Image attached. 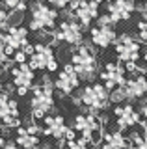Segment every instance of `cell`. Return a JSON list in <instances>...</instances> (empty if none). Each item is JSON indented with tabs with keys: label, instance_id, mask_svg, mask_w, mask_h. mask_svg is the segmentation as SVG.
I'll list each match as a JSON object with an SVG mask.
<instances>
[{
	"label": "cell",
	"instance_id": "obj_1",
	"mask_svg": "<svg viewBox=\"0 0 147 149\" xmlns=\"http://www.w3.org/2000/svg\"><path fill=\"white\" fill-rule=\"evenodd\" d=\"M30 108H32V118L35 121L45 119L47 114L54 108V84L45 78L43 84L34 88L32 91V101H30Z\"/></svg>",
	"mask_w": 147,
	"mask_h": 149
},
{
	"label": "cell",
	"instance_id": "obj_2",
	"mask_svg": "<svg viewBox=\"0 0 147 149\" xmlns=\"http://www.w3.org/2000/svg\"><path fill=\"white\" fill-rule=\"evenodd\" d=\"M76 104H82L91 114H99L108 106L110 102V91L104 88V84H88L80 95L75 99Z\"/></svg>",
	"mask_w": 147,
	"mask_h": 149
},
{
	"label": "cell",
	"instance_id": "obj_3",
	"mask_svg": "<svg viewBox=\"0 0 147 149\" xmlns=\"http://www.w3.org/2000/svg\"><path fill=\"white\" fill-rule=\"evenodd\" d=\"M73 129L76 132L82 134V138L86 142H89V146H97L104 140V132H103V121L99 119L97 114H91V112H86V114H78L75 118V123H73Z\"/></svg>",
	"mask_w": 147,
	"mask_h": 149
},
{
	"label": "cell",
	"instance_id": "obj_4",
	"mask_svg": "<svg viewBox=\"0 0 147 149\" xmlns=\"http://www.w3.org/2000/svg\"><path fill=\"white\" fill-rule=\"evenodd\" d=\"M71 58H73V67L76 69V73H78L82 80H93L99 71V62L93 49L89 45H80L76 47V50L73 52Z\"/></svg>",
	"mask_w": 147,
	"mask_h": 149
},
{
	"label": "cell",
	"instance_id": "obj_5",
	"mask_svg": "<svg viewBox=\"0 0 147 149\" xmlns=\"http://www.w3.org/2000/svg\"><path fill=\"white\" fill-rule=\"evenodd\" d=\"M56 19H58L56 9H52L43 2H35L30 11V30L39 32V34L45 30H50L56 26Z\"/></svg>",
	"mask_w": 147,
	"mask_h": 149
},
{
	"label": "cell",
	"instance_id": "obj_6",
	"mask_svg": "<svg viewBox=\"0 0 147 149\" xmlns=\"http://www.w3.org/2000/svg\"><path fill=\"white\" fill-rule=\"evenodd\" d=\"M0 118L4 127L8 129H21V118H19V104L8 91L0 93Z\"/></svg>",
	"mask_w": 147,
	"mask_h": 149
},
{
	"label": "cell",
	"instance_id": "obj_7",
	"mask_svg": "<svg viewBox=\"0 0 147 149\" xmlns=\"http://www.w3.org/2000/svg\"><path fill=\"white\" fill-rule=\"evenodd\" d=\"M71 15L78 19L82 26H89L99 17V2L97 0H73Z\"/></svg>",
	"mask_w": 147,
	"mask_h": 149
},
{
	"label": "cell",
	"instance_id": "obj_8",
	"mask_svg": "<svg viewBox=\"0 0 147 149\" xmlns=\"http://www.w3.org/2000/svg\"><path fill=\"white\" fill-rule=\"evenodd\" d=\"M140 49H141L140 41L132 39L128 34H123V36L117 37L116 54H117V58L121 60V62H125V65L138 62V58H140Z\"/></svg>",
	"mask_w": 147,
	"mask_h": 149
},
{
	"label": "cell",
	"instance_id": "obj_9",
	"mask_svg": "<svg viewBox=\"0 0 147 149\" xmlns=\"http://www.w3.org/2000/svg\"><path fill=\"white\" fill-rule=\"evenodd\" d=\"M28 63H30V67L34 69H47V71H56L58 69V62H56V58H54V52H52V49H50L49 45H45V43H39V45H35V52L30 56V60H28Z\"/></svg>",
	"mask_w": 147,
	"mask_h": 149
},
{
	"label": "cell",
	"instance_id": "obj_10",
	"mask_svg": "<svg viewBox=\"0 0 147 149\" xmlns=\"http://www.w3.org/2000/svg\"><path fill=\"white\" fill-rule=\"evenodd\" d=\"M101 80L108 91L117 90L127 84V67L119 63H106L104 69L101 71Z\"/></svg>",
	"mask_w": 147,
	"mask_h": 149
},
{
	"label": "cell",
	"instance_id": "obj_11",
	"mask_svg": "<svg viewBox=\"0 0 147 149\" xmlns=\"http://www.w3.org/2000/svg\"><path fill=\"white\" fill-rule=\"evenodd\" d=\"M10 74H11V82H13V86L17 88L19 95H26V91L32 88V82H34V78H35L34 69L30 67V63L13 65L10 69Z\"/></svg>",
	"mask_w": 147,
	"mask_h": 149
},
{
	"label": "cell",
	"instance_id": "obj_12",
	"mask_svg": "<svg viewBox=\"0 0 147 149\" xmlns=\"http://www.w3.org/2000/svg\"><path fill=\"white\" fill-rule=\"evenodd\" d=\"M28 45V30L22 26H10L0 36V47H10L15 52L22 50Z\"/></svg>",
	"mask_w": 147,
	"mask_h": 149
},
{
	"label": "cell",
	"instance_id": "obj_13",
	"mask_svg": "<svg viewBox=\"0 0 147 149\" xmlns=\"http://www.w3.org/2000/svg\"><path fill=\"white\" fill-rule=\"evenodd\" d=\"M56 39L65 41L69 45H82V24L73 19H67V21L60 22V28L56 32Z\"/></svg>",
	"mask_w": 147,
	"mask_h": 149
},
{
	"label": "cell",
	"instance_id": "obj_14",
	"mask_svg": "<svg viewBox=\"0 0 147 149\" xmlns=\"http://www.w3.org/2000/svg\"><path fill=\"white\" fill-rule=\"evenodd\" d=\"M78 84H80V77H78V73H76V69L73 67V63H67L65 67L60 71L54 86H56L62 93L69 95V93H73L76 88H78Z\"/></svg>",
	"mask_w": 147,
	"mask_h": 149
},
{
	"label": "cell",
	"instance_id": "obj_15",
	"mask_svg": "<svg viewBox=\"0 0 147 149\" xmlns=\"http://www.w3.org/2000/svg\"><path fill=\"white\" fill-rule=\"evenodd\" d=\"M67 125H65V119H63V116H47L43 121V134L45 136H50L54 140H58V142H63V138H65V132H67Z\"/></svg>",
	"mask_w": 147,
	"mask_h": 149
},
{
	"label": "cell",
	"instance_id": "obj_16",
	"mask_svg": "<svg viewBox=\"0 0 147 149\" xmlns=\"http://www.w3.org/2000/svg\"><path fill=\"white\" fill-rule=\"evenodd\" d=\"M134 11H136L134 0H114L108 6V15L112 19V22L128 21Z\"/></svg>",
	"mask_w": 147,
	"mask_h": 149
},
{
	"label": "cell",
	"instance_id": "obj_17",
	"mask_svg": "<svg viewBox=\"0 0 147 149\" xmlns=\"http://www.w3.org/2000/svg\"><path fill=\"white\" fill-rule=\"evenodd\" d=\"M114 114H116V118H117V127H119V130L130 129V127H134V125H141L140 123V114H138V110L132 104L116 106Z\"/></svg>",
	"mask_w": 147,
	"mask_h": 149
},
{
	"label": "cell",
	"instance_id": "obj_18",
	"mask_svg": "<svg viewBox=\"0 0 147 149\" xmlns=\"http://www.w3.org/2000/svg\"><path fill=\"white\" fill-rule=\"evenodd\" d=\"M91 43L99 49H106L112 43H117V34L112 26H95L91 28Z\"/></svg>",
	"mask_w": 147,
	"mask_h": 149
},
{
	"label": "cell",
	"instance_id": "obj_19",
	"mask_svg": "<svg viewBox=\"0 0 147 149\" xmlns=\"http://www.w3.org/2000/svg\"><path fill=\"white\" fill-rule=\"evenodd\" d=\"M123 88H125L128 99H140V97H145L147 95V77H144V74L132 77V78L127 80V84Z\"/></svg>",
	"mask_w": 147,
	"mask_h": 149
},
{
	"label": "cell",
	"instance_id": "obj_20",
	"mask_svg": "<svg viewBox=\"0 0 147 149\" xmlns=\"http://www.w3.org/2000/svg\"><path fill=\"white\" fill-rule=\"evenodd\" d=\"M15 142H17V146L22 147V149H39L41 140H39V136L32 134L26 127H21V129H17Z\"/></svg>",
	"mask_w": 147,
	"mask_h": 149
},
{
	"label": "cell",
	"instance_id": "obj_21",
	"mask_svg": "<svg viewBox=\"0 0 147 149\" xmlns=\"http://www.w3.org/2000/svg\"><path fill=\"white\" fill-rule=\"evenodd\" d=\"M104 147H108V149H127L128 140L121 134V130L108 132V134H104Z\"/></svg>",
	"mask_w": 147,
	"mask_h": 149
},
{
	"label": "cell",
	"instance_id": "obj_22",
	"mask_svg": "<svg viewBox=\"0 0 147 149\" xmlns=\"http://www.w3.org/2000/svg\"><path fill=\"white\" fill-rule=\"evenodd\" d=\"M128 140H130L128 142V149H147V127L141 132L134 130Z\"/></svg>",
	"mask_w": 147,
	"mask_h": 149
},
{
	"label": "cell",
	"instance_id": "obj_23",
	"mask_svg": "<svg viewBox=\"0 0 147 149\" xmlns=\"http://www.w3.org/2000/svg\"><path fill=\"white\" fill-rule=\"evenodd\" d=\"M26 2L28 0H2V4H4V8L6 9H10V11H24L26 9Z\"/></svg>",
	"mask_w": 147,
	"mask_h": 149
},
{
	"label": "cell",
	"instance_id": "obj_24",
	"mask_svg": "<svg viewBox=\"0 0 147 149\" xmlns=\"http://www.w3.org/2000/svg\"><path fill=\"white\" fill-rule=\"evenodd\" d=\"M62 149H89V142H86L84 138H76V140H73V142H67V143H63Z\"/></svg>",
	"mask_w": 147,
	"mask_h": 149
},
{
	"label": "cell",
	"instance_id": "obj_25",
	"mask_svg": "<svg viewBox=\"0 0 147 149\" xmlns=\"http://www.w3.org/2000/svg\"><path fill=\"white\" fill-rule=\"evenodd\" d=\"M138 34L144 41H147V11L141 13V21L138 22Z\"/></svg>",
	"mask_w": 147,
	"mask_h": 149
},
{
	"label": "cell",
	"instance_id": "obj_26",
	"mask_svg": "<svg viewBox=\"0 0 147 149\" xmlns=\"http://www.w3.org/2000/svg\"><path fill=\"white\" fill-rule=\"evenodd\" d=\"M125 99H128V97H127V91H125V88H123V86L110 93V101H112V102H121V101H125Z\"/></svg>",
	"mask_w": 147,
	"mask_h": 149
},
{
	"label": "cell",
	"instance_id": "obj_27",
	"mask_svg": "<svg viewBox=\"0 0 147 149\" xmlns=\"http://www.w3.org/2000/svg\"><path fill=\"white\" fill-rule=\"evenodd\" d=\"M47 2L50 4V6H54L56 9H62V8H65V6H71L73 0H47Z\"/></svg>",
	"mask_w": 147,
	"mask_h": 149
},
{
	"label": "cell",
	"instance_id": "obj_28",
	"mask_svg": "<svg viewBox=\"0 0 147 149\" xmlns=\"http://www.w3.org/2000/svg\"><path fill=\"white\" fill-rule=\"evenodd\" d=\"M144 118H145V125H147V102H145V106H144Z\"/></svg>",
	"mask_w": 147,
	"mask_h": 149
},
{
	"label": "cell",
	"instance_id": "obj_29",
	"mask_svg": "<svg viewBox=\"0 0 147 149\" xmlns=\"http://www.w3.org/2000/svg\"><path fill=\"white\" fill-rule=\"evenodd\" d=\"M97 2H99V4H101V2H106V4H112L114 0H97Z\"/></svg>",
	"mask_w": 147,
	"mask_h": 149
},
{
	"label": "cell",
	"instance_id": "obj_30",
	"mask_svg": "<svg viewBox=\"0 0 147 149\" xmlns=\"http://www.w3.org/2000/svg\"><path fill=\"white\" fill-rule=\"evenodd\" d=\"M144 60H145V62H147V50H145V54H144Z\"/></svg>",
	"mask_w": 147,
	"mask_h": 149
},
{
	"label": "cell",
	"instance_id": "obj_31",
	"mask_svg": "<svg viewBox=\"0 0 147 149\" xmlns=\"http://www.w3.org/2000/svg\"><path fill=\"white\" fill-rule=\"evenodd\" d=\"M141 2H144V4H147V0H141Z\"/></svg>",
	"mask_w": 147,
	"mask_h": 149
},
{
	"label": "cell",
	"instance_id": "obj_32",
	"mask_svg": "<svg viewBox=\"0 0 147 149\" xmlns=\"http://www.w3.org/2000/svg\"><path fill=\"white\" fill-rule=\"evenodd\" d=\"M104 149H108V147H104Z\"/></svg>",
	"mask_w": 147,
	"mask_h": 149
}]
</instances>
